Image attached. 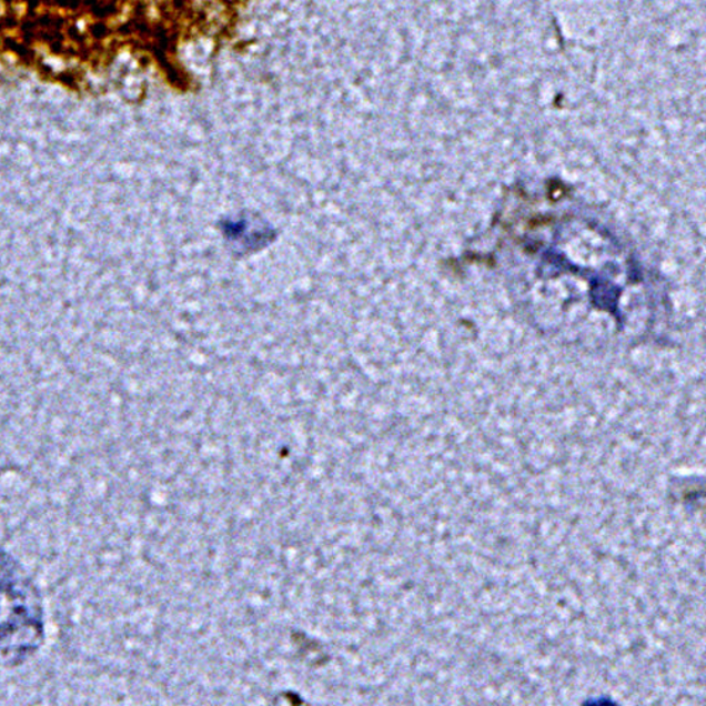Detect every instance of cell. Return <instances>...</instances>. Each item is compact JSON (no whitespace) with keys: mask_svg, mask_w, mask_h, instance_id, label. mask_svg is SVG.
Returning <instances> with one entry per match:
<instances>
[{"mask_svg":"<svg viewBox=\"0 0 706 706\" xmlns=\"http://www.w3.org/2000/svg\"><path fill=\"white\" fill-rule=\"evenodd\" d=\"M44 641L43 606L36 586L0 552V666H16Z\"/></svg>","mask_w":706,"mask_h":706,"instance_id":"cell-1","label":"cell"}]
</instances>
